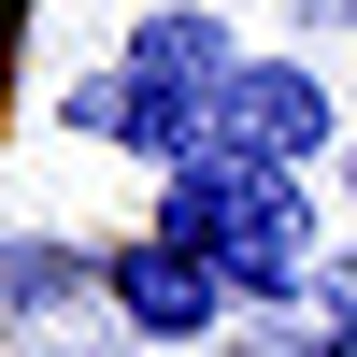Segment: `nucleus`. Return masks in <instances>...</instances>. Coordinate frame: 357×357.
Returning <instances> with one entry per match:
<instances>
[{"instance_id":"2","label":"nucleus","mask_w":357,"mask_h":357,"mask_svg":"<svg viewBox=\"0 0 357 357\" xmlns=\"http://www.w3.org/2000/svg\"><path fill=\"white\" fill-rule=\"evenodd\" d=\"M215 143H229V158H257V172H314V158H343L329 72H314V57H243V72H229V100H215Z\"/></svg>"},{"instance_id":"3","label":"nucleus","mask_w":357,"mask_h":357,"mask_svg":"<svg viewBox=\"0 0 357 357\" xmlns=\"http://www.w3.org/2000/svg\"><path fill=\"white\" fill-rule=\"evenodd\" d=\"M100 301L129 314L143 343H200V329L229 314V286H215V257H200V243L143 229V243H114V257H100Z\"/></svg>"},{"instance_id":"6","label":"nucleus","mask_w":357,"mask_h":357,"mask_svg":"<svg viewBox=\"0 0 357 357\" xmlns=\"http://www.w3.org/2000/svg\"><path fill=\"white\" fill-rule=\"evenodd\" d=\"M329 329H357V257H343V272H329Z\"/></svg>"},{"instance_id":"8","label":"nucleus","mask_w":357,"mask_h":357,"mask_svg":"<svg viewBox=\"0 0 357 357\" xmlns=\"http://www.w3.org/2000/svg\"><path fill=\"white\" fill-rule=\"evenodd\" d=\"M314 357H357V329H329V343H314Z\"/></svg>"},{"instance_id":"7","label":"nucleus","mask_w":357,"mask_h":357,"mask_svg":"<svg viewBox=\"0 0 357 357\" xmlns=\"http://www.w3.org/2000/svg\"><path fill=\"white\" fill-rule=\"evenodd\" d=\"M343 200H357V129H343Z\"/></svg>"},{"instance_id":"5","label":"nucleus","mask_w":357,"mask_h":357,"mask_svg":"<svg viewBox=\"0 0 357 357\" xmlns=\"http://www.w3.org/2000/svg\"><path fill=\"white\" fill-rule=\"evenodd\" d=\"M86 286H100V257H72V243H29V229H0V314H72Z\"/></svg>"},{"instance_id":"9","label":"nucleus","mask_w":357,"mask_h":357,"mask_svg":"<svg viewBox=\"0 0 357 357\" xmlns=\"http://www.w3.org/2000/svg\"><path fill=\"white\" fill-rule=\"evenodd\" d=\"M301 15H357V0H301Z\"/></svg>"},{"instance_id":"4","label":"nucleus","mask_w":357,"mask_h":357,"mask_svg":"<svg viewBox=\"0 0 357 357\" xmlns=\"http://www.w3.org/2000/svg\"><path fill=\"white\" fill-rule=\"evenodd\" d=\"M114 72H129L143 100H172V114H215V100H229V72H243V43H229L200 0H172V15H143V29H129V57H114Z\"/></svg>"},{"instance_id":"1","label":"nucleus","mask_w":357,"mask_h":357,"mask_svg":"<svg viewBox=\"0 0 357 357\" xmlns=\"http://www.w3.org/2000/svg\"><path fill=\"white\" fill-rule=\"evenodd\" d=\"M158 229L200 243L215 286L257 301V314L314 301V200H301V172H257V158H229V143H200L186 172H158Z\"/></svg>"}]
</instances>
